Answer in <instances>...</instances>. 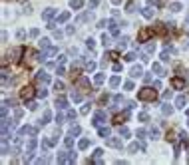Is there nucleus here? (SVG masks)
I'll return each instance as SVG.
<instances>
[{
	"label": "nucleus",
	"instance_id": "de8ad7c7",
	"mask_svg": "<svg viewBox=\"0 0 189 165\" xmlns=\"http://www.w3.org/2000/svg\"><path fill=\"white\" fill-rule=\"evenodd\" d=\"M108 24H110L108 20H100V22H98V28H105V26H108Z\"/></svg>",
	"mask_w": 189,
	"mask_h": 165
},
{
	"label": "nucleus",
	"instance_id": "864d4df0",
	"mask_svg": "<svg viewBox=\"0 0 189 165\" xmlns=\"http://www.w3.org/2000/svg\"><path fill=\"white\" fill-rule=\"evenodd\" d=\"M100 4V0H90V8H96Z\"/></svg>",
	"mask_w": 189,
	"mask_h": 165
},
{
	"label": "nucleus",
	"instance_id": "58836bf2",
	"mask_svg": "<svg viewBox=\"0 0 189 165\" xmlns=\"http://www.w3.org/2000/svg\"><path fill=\"white\" fill-rule=\"evenodd\" d=\"M54 90H56V92H62V90H64V84H62V82H56V84H54Z\"/></svg>",
	"mask_w": 189,
	"mask_h": 165
},
{
	"label": "nucleus",
	"instance_id": "2eb2a0df",
	"mask_svg": "<svg viewBox=\"0 0 189 165\" xmlns=\"http://www.w3.org/2000/svg\"><path fill=\"white\" fill-rule=\"evenodd\" d=\"M127 44H130V38L124 36V38H119V42H117V48H119V50H124V48H127Z\"/></svg>",
	"mask_w": 189,
	"mask_h": 165
},
{
	"label": "nucleus",
	"instance_id": "49530a36",
	"mask_svg": "<svg viewBox=\"0 0 189 165\" xmlns=\"http://www.w3.org/2000/svg\"><path fill=\"white\" fill-rule=\"evenodd\" d=\"M86 46H88V48H90V50H94V46H96V42H94V40H88V42H86Z\"/></svg>",
	"mask_w": 189,
	"mask_h": 165
},
{
	"label": "nucleus",
	"instance_id": "c756f323",
	"mask_svg": "<svg viewBox=\"0 0 189 165\" xmlns=\"http://www.w3.org/2000/svg\"><path fill=\"white\" fill-rule=\"evenodd\" d=\"M119 135H122V137H130V129H127L125 126H122L119 127Z\"/></svg>",
	"mask_w": 189,
	"mask_h": 165
},
{
	"label": "nucleus",
	"instance_id": "412c9836",
	"mask_svg": "<svg viewBox=\"0 0 189 165\" xmlns=\"http://www.w3.org/2000/svg\"><path fill=\"white\" fill-rule=\"evenodd\" d=\"M38 46H40V50H48V48H50V40H48V38H42Z\"/></svg>",
	"mask_w": 189,
	"mask_h": 165
},
{
	"label": "nucleus",
	"instance_id": "3c124183",
	"mask_svg": "<svg viewBox=\"0 0 189 165\" xmlns=\"http://www.w3.org/2000/svg\"><path fill=\"white\" fill-rule=\"evenodd\" d=\"M22 113H24V112H22V110H20V107H18V110L14 112V118H16V119H18V118H22Z\"/></svg>",
	"mask_w": 189,
	"mask_h": 165
},
{
	"label": "nucleus",
	"instance_id": "79ce46f5",
	"mask_svg": "<svg viewBox=\"0 0 189 165\" xmlns=\"http://www.w3.org/2000/svg\"><path fill=\"white\" fill-rule=\"evenodd\" d=\"M133 60H136V52H130L125 56V62H133Z\"/></svg>",
	"mask_w": 189,
	"mask_h": 165
},
{
	"label": "nucleus",
	"instance_id": "dca6fc26",
	"mask_svg": "<svg viewBox=\"0 0 189 165\" xmlns=\"http://www.w3.org/2000/svg\"><path fill=\"white\" fill-rule=\"evenodd\" d=\"M102 149H96V151H94V157H92V161H94V163H102Z\"/></svg>",
	"mask_w": 189,
	"mask_h": 165
},
{
	"label": "nucleus",
	"instance_id": "c03bdc74",
	"mask_svg": "<svg viewBox=\"0 0 189 165\" xmlns=\"http://www.w3.org/2000/svg\"><path fill=\"white\" fill-rule=\"evenodd\" d=\"M86 68H88V70H96V62H86Z\"/></svg>",
	"mask_w": 189,
	"mask_h": 165
},
{
	"label": "nucleus",
	"instance_id": "09e8293b",
	"mask_svg": "<svg viewBox=\"0 0 189 165\" xmlns=\"http://www.w3.org/2000/svg\"><path fill=\"white\" fill-rule=\"evenodd\" d=\"M38 34H40V30H38V28H32V30H30V36H32V38H36Z\"/></svg>",
	"mask_w": 189,
	"mask_h": 165
},
{
	"label": "nucleus",
	"instance_id": "052dcab7",
	"mask_svg": "<svg viewBox=\"0 0 189 165\" xmlns=\"http://www.w3.org/2000/svg\"><path fill=\"white\" fill-rule=\"evenodd\" d=\"M88 112H90V104H88V106H84V107H82V113H84V115H86V113H88Z\"/></svg>",
	"mask_w": 189,
	"mask_h": 165
},
{
	"label": "nucleus",
	"instance_id": "f257e3e1",
	"mask_svg": "<svg viewBox=\"0 0 189 165\" xmlns=\"http://www.w3.org/2000/svg\"><path fill=\"white\" fill-rule=\"evenodd\" d=\"M137 98L144 99V101H153V99L157 98V92H155V90H151V88H144V90H139Z\"/></svg>",
	"mask_w": 189,
	"mask_h": 165
},
{
	"label": "nucleus",
	"instance_id": "20e7f679",
	"mask_svg": "<svg viewBox=\"0 0 189 165\" xmlns=\"http://www.w3.org/2000/svg\"><path fill=\"white\" fill-rule=\"evenodd\" d=\"M36 82H38V84H48V82H50V74H46L44 70L38 72L36 74Z\"/></svg>",
	"mask_w": 189,
	"mask_h": 165
},
{
	"label": "nucleus",
	"instance_id": "e2e57ef3",
	"mask_svg": "<svg viewBox=\"0 0 189 165\" xmlns=\"http://www.w3.org/2000/svg\"><path fill=\"white\" fill-rule=\"evenodd\" d=\"M125 90H133V84L131 82H125Z\"/></svg>",
	"mask_w": 189,
	"mask_h": 165
},
{
	"label": "nucleus",
	"instance_id": "f8f14e48",
	"mask_svg": "<svg viewBox=\"0 0 189 165\" xmlns=\"http://www.w3.org/2000/svg\"><path fill=\"white\" fill-rule=\"evenodd\" d=\"M50 119H52V112H50V110H46V112L42 113V119H40V123H42V126H46V123H48Z\"/></svg>",
	"mask_w": 189,
	"mask_h": 165
},
{
	"label": "nucleus",
	"instance_id": "6ab92c4d",
	"mask_svg": "<svg viewBox=\"0 0 189 165\" xmlns=\"http://www.w3.org/2000/svg\"><path fill=\"white\" fill-rule=\"evenodd\" d=\"M153 12H155V10H153L151 6H145V8H144V16H145L147 20H149V18H153Z\"/></svg>",
	"mask_w": 189,
	"mask_h": 165
},
{
	"label": "nucleus",
	"instance_id": "2f4dec72",
	"mask_svg": "<svg viewBox=\"0 0 189 165\" xmlns=\"http://www.w3.org/2000/svg\"><path fill=\"white\" fill-rule=\"evenodd\" d=\"M119 82H122V80L117 78V76H114V78L110 80V86H111V88H117V86H119Z\"/></svg>",
	"mask_w": 189,
	"mask_h": 165
},
{
	"label": "nucleus",
	"instance_id": "c9c22d12",
	"mask_svg": "<svg viewBox=\"0 0 189 165\" xmlns=\"http://www.w3.org/2000/svg\"><path fill=\"white\" fill-rule=\"evenodd\" d=\"M136 2H130V4H127V6H125V10H127V12H136Z\"/></svg>",
	"mask_w": 189,
	"mask_h": 165
},
{
	"label": "nucleus",
	"instance_id": "393cba45",
	"mask_svg": "<svg viewBox=\"0 0 189 165\" xmlns=\"http://www.w3.org/2000/svg\"><path fill=\"white\" fill-rule=\"evenodd\" d=\"M64 143H66V147H72L74 145V135H72V133H68V137L64 139Z\"/></svg>",
	"mask_w": 189,
	"mask_h": 165
},
{
	"label": "nucleus",
	"instance_id": "aec40b11",
	"mask_svg": "<svg viewBox=\"0 0 189 165\" xmlns=\"http://www.w3.org/2000/svg\"><path fill=\"white\" fill-rule=\"evenodd\" d=\"M151 70H153V72L157 74V76H165V74H163V68H161V64H153V66H151Z\"/></svg>",
	"mask_w": 189,
	"mask_h": 165
},
{
	"label": "nucleus",
	"instance_id": "72a5a7b5",
	"mask_svg": "<svg viewBox=\"0 0 189 165\" xmlns=\"http://www.w3.org/2000/svg\"><path fill=\"white\" fill-rule=\"evenodd\" d=\"M68 18H70V12H62V14L58 16V22H66Z\"/></svg>",
	"mask_w": 189,
	"mask_h": 165
},
{
	"label": "nucleus",
	"instance_id": "a18cd8bd",
	"mask_svg": "<svg viewBox=\"0 0 189 165\" xmlns=\"http://www.w3.org/2000/svg\"><path fill=\"white\" fill-rule=\"evenodd\" d=\"M147 119H149V115H147L145 112H141V113H139V121H147Z\"/></svg>",
	"mask_w": 189,
	"mask_h": 165
},
{
	"label": "nucleus",
	"instance_id": "e433bc0d",
	"mask_svg": "<svg viewBox=\"0 0 189 165\" xmlns=\"http://www.w3.org/2000/svg\"><path fill=\"white\" fill-rule=\"evenodd\" d=\"M169 8L173 10V12H179V10H181V4H177V2H173V4H169Z\"/></svg>",
	"mask_w": 189,
	"mask_h": 165
},
{
	"label": "nucleus",
	"instance_id": "1a4fd4ad",
	"mask_svg": "<svg viewBox=\"0 0 189 165\" xmlns=\"http://www.w3.org/2000/svg\"><path fill=\"white\" fill-rule=\"evenodd\" d=\"M36 145H38V139H36V137H32V139H30V141L26 143V153H32Z\"/></svg>",
	"mask_w": 189,
	"mask_h": 165
},
{
	"label": "nucleus",
	"instance_id": "680f3d73",
	"mask_svg": "<svg viewBox=\"0 0 189 165\" xmlns=\"http://www.w3.org/2000/svg\"><path fill=\"white\" fill-rule=\"evenodd\" d=\"M114 70L116 72H122V64H114Z\"/></svg>",
	"mask_w": 189,
	"mask_h": 165
},
{
	"label": "nucleus",
	"instance_id": "39448f33",
	"mask_svg": "<svg viewBox=\"0 0 189 165\" xmlns=\"http://www.w3.org/2000/svg\"><path fill=\"white\" fill-rule=\"evenodd\" d=\"M110 147H116V149H119L122 147V135L119 137H108V141H105Z\"/></svg>",
	"mask_w": 189,
	"mask_h": 165
},
{
	"label": "nucleus",
	"instance_id": "4be33fe9",
	"mask_svg": "<svg viewBox=\"0 0 189 165\" xmlns=\"http://www.w3.org/2000/svg\"><path fill=\"white\" fill-rule=\"evenodd\" d=\"M169 54H171V48L167 46V48L161 52V60H163V62H169Z\"/></svg>",
	"mask_w": 189,
	"mask_h": 165
},
{
	"label": "nucleus",
	"instance_id": "13d9d810",
	"mask_svg": "<svg viewBox=\"0 0 189 165\" xmlns=\"http://www.w3.org/2000/svg\"><path fill=\"white\" fill-rule=\"evenodd\" d=\"M56 121H58V123H62V121H64V115H62V112L58 113V118H56Z\"/></svg>",
	"mask_w": 189,
	"mask_h": 165
},
{
	"label": "nucleus",
	"instance_id": "6e6d98bb",
	"mask_svg": "<svg viewBox=\"0 0 189 165\" xmlns=\"http://www.w3.org/2000/svg\"><path fill=\"white\" fill-rule=\"evenodd\" d=\"M155 32H163V24H161V22L155 24Z\"/></svg>",
	"mask_w": 189,
	"mask_h": 165
},
{
	"label": "nucleus",
	"instance_id": "423d86ee",
	"mask_svg": "<svg viewBox=\"0 0 189 165\" xmlns=\"http://www.w3.org/2000/svg\"><path fill=\"white\" fill-rule=\"evenodd\" d=\"M127 149H130V153H136L137 149H145V143L144 141H133V143H130Z\"/></svg>",
	"mask_w": 189,
	"mask_h": 165
},
{
	"label": "nucleus",
	"instance_id": "0e129e2a",
	"mask_svg": "<svg viewBox=\"0 0 189 165\" xmlns=\"http://www.w3.org/2000/svg\"><path fill=\"white\" fill-rule=\"evenodd\" d=\"M64 74H66V70H64L62 66H60V68H58V76H64Z\"/></svg>",
	"mask_w": 189,
	"mask_h": 165
},
{
	"label": "nucleus",
	"instance_id": "cd10ccee",
	"mask_svg": "<svg viewBox=\"0 0 189 165\" xmlns=\"http://www.w3.org/2000/svg\"><path fill=\"white\" fill-rule=\"evenodd\" d=\"M80 131H82V127H80V126H72L68 133H72V135H80Z\"/></svg>",
	"mask_w": 189,
	"mask_h": 165
},
{
	"label": "nucleus",
	"instance_id": "8fccbe9b",
	"mask_svg": "<svg viewBox=\"0 0 189 165\" xmlns=\"http://www.w3.org/2000/svg\"><path fill=\"white\" fill-rule=\"evenodd\" d=\"M114 101H116V104H124V98H122V96H114Z\"/></svg>",
	"mask_w": 189,
	"mask_h": 165
},
{
	"label": "nucleus",
	"instance_id": "c85d7f7f",
	"mask_svg": "<svg viewBox=\"0 0 189 165\" xmlns=\"http://www.w3.org/2000/svg\"><path fill=\"white\" fill-rule=\"evenodd\" d=\"M70 6L78 10V8H82V6H84V2H82V0H72V2H70Z\"/></svg>",
	"mask_w": 189,
	"mask_h": 165
},
{
	"label": "nucleus",
	"instance_id": "ddd939ff",
	"mask_svg": "<svg viewBox=\"0 0 189 165\" xmlns=\"http://www.w3.org/2000/svg\"><path fill=\"white\" fill-rule=\"evenodd\" d=\"M54 14H56V10H54V8H48V10H44V12H42V18H44V20H52Z\"/></svg>",
	"mask_w": 189,
	"mask_h": 165
},
{
	"label": "nucleus",
	"instance_id": "7c9ffc66",
	"mask_svg": "<svg viewBox=\"0 0 189 165\" xmlns=\"http://www.w3.org/2000/svg\"><path fill=\"white\" fill-rule=\"evenodd\" d=\"M88 145H90V139H80V143H78V147H80V149H86V147H88Z\"/></svg>",
	"mask_w": 189,
	"mask_h": 165
},
{
	"label": "nucleus",
	"instance_id": "f704fd0d",
	"mask_svg": "<svg viewBox=\"0 0 189 165\" xmlns=\"http://www.w3.org/2000/svg\"><path fill=\"white\" fill-rule=\"evenodd\" d=\"M14 60H16V62H18V60H20V56H22V48H16V50H14Z\"/></svg>",
	"mask_w": 189,
	"mask_h": 165
},
{
	"label": "nucleus",
	"instance_id": "774afa93",
	"mask_svg": "<svg viewBox=\"0 0 189 165\" xmlns=\"http://www.w3.org/2000/svg\"><path fill=\"white\" fill-rule=\"evenodd\" d=\"M187 115H189V110H187Z\"/></svg>",
	"mask_w": 189,
	"mask_h": 165
},
{
	"label": "nucleus",
	"instance_id": "9b49d317",
	"mask_svg": "<svg viewBox=\"0 0 189 165\" xmlns=\"http://www.w3.org/2000/svg\"><path fill=\"white\" fill-rule=\"evenodd\" d=\"M141 74H144V68L139 66V64H137V66H133V68H131V78H139Z\"/></svg>",
	"mask_w": 189,
	"mask_h": 165
},
{
	"label": "nucleus",
	"instance_id": "ea45409f",
	"mask_svg": "<svg viewBox=\"0 0 189 165\" xmlns=\"http://www.w3.org/2000/svg\"><path fill=\"white\" fill-rule=\"evenodd\" d=\"M102 44H104L105 48L110 46V36H105V34H104V36H102Z\"/></svg>",
	"mask_w": 189,
	"mask_h": 165
},
{
	"label": "nucleus",
	"instance_id": "6e6552de",
	"mask_svg": "<svg viewBox=\"0 0 189 165\" xmlns=\"http://www.w3.org/2000/svg\"><path fill=\"white\" fill-rule=\"evenodd\" d=\"M20 96H22L24 99H30V98L34 96V88H32V86H26L24 90H22V93H20Z\"/></svg>",
	"mask_w": 189,
	"mask_h": 165
},
{
	"label": "nucleus",
	"instance_id": "f03ea898",
	"mask_svg": "<svg viewBox=\"0 0 189 165\" xmlns=\"http://www.w3.org/2000/svg\"><path fill=\"white\" fill-rule=\"evenodd\" d=\"M18 133L22 135V137H24V135H34V133H36V127H32V126H22V127L18 129Z\"/></svg>",
	"mask_w": 189,
	"mask_h": 165
},
{
	"label": "nucleus",
	"instance_id": "37998d69",
	"mask_svg": "<svg viewBox=\"0 0 189 165\" xmlns=\"http://www.w3.org/2000/svg\"><path fill=\"white\" fill-rule=\"evenodd\" d=\"M46 96H48V90L40 88V90H38V98H46Z\"/></svg>",
	"mask_w": 189,
	"mask_h": 165
},
{
	"label": "nucleus",
	"instance_id": "5fc2aeb1",
	"mask_svg": "<svg viewBox=\"0 0 189 165\" xmlns=\"http://www.w3.org/2000/svg\"><path fill=\"white\" fill-rule=\"evenodd\" d=\"M144 82H145V84H151V76H149V74H145V76H144Z\"/></svg>",
	"mask_w": 189,
	"mask_h": 165
},
{
	"label": "nucleus",
	"instance_id": "5701e85b",
	"mask_svg": "<svg viewBox=\"0 0 189 165\" xmlns=\"http://www.w3.org/2000/svg\"><path fill=\"white\" fill-rule=\"evenodd\" d=\"M94 84H96V86H102V84H104V74H96V78H94Z\"/></svg>",
	"mask_w": 189,
	"mask_h": 165
},
{
	"label": "nucleus",
	"instance_id": "473e14b6",
	"mask_svg": "<svg viewBox=\"0 0 189 165\" xmlns=\"http://www.w3.org/2000/svg\"><path fill=\"white\" fill-rule=\"evenodd\" d=\"M66 118H68V121H74V119H76V112L68 110V112H66Z\"/></svg>",
	"mask_w": 189,
	"mask_h": 165
},
{
	"label": "nucleus",
	"instance_id": "bb28decb",
	"mask_svg": "<svg viewBox=\"0 0 189 165\" xmlns=\"http://www.w3.org/2000/svg\"><path fill=\"white\" fill-rule=\"evenodd\" d=\"M110 30H111V34H114V36H117V34H119V28H117L116 22H110Z\"/></svg>",
	"mask_w": 189,
	"mask_h": 165
},
{
	"label": "nucleus",
	"instance_id": "a19ab883",
	"mask_svg": "<svg viewBox=\"0 0 189 165\" xmlns=\"http://www.w3.org/2000/svg\"><path fill=\"white\" fill-rule=\"evenodd\" d=\"M74 161H76V153L68 151V163H74Z\"/></svg>",
	"mask_w": 189,
	"mask_h": 165
},
{
	"label": "nucleus",
	"instance_id": "a211bd4d",
	"mask_svg": "<svg viewBox=\"0 0 189 165\" xmlns=\"http://www.w3.org/2000/svg\"><path fill=\"white\" fill-rule=\"evenodd\" d=\"M76 86L82 88V92H88V90H86V88H88V80H86V78H80L78 82H76Z\"/></svg>",
	"mask_w": 189,
	"mask_h": 165
},
{
	"label": "nucleus",
	"instance_id": "b1692460",
	"mask_svg": "<svg viewBox=\"0 0 189 165\" xmlns=\"http://www.w3.org/2000/svg\"><path fill=\"white\" fill-rule=\"evenodd\" d=\"M98 133H100V135H102L104 139H105V137H110V127H100V131H98Z\"/></svg>",
	"mask_w": 189,
	"mask_h": 165
},
{
	"label": "nucleus",
	"instance_id": "bf43d9fd",
	"mask_svg": "<svg viewBox=\"0 0 189 165\" xmlns=\"http://www.w3.org/2000/svg\"><path fill=\"white\" fill-rule=\"evenodd\" d=\"M64 62H66V56H58V64H60V66H62Z\"/></svg>",
	"mask_w": 189,
	"mask_h": 165
},
{
	"label": "nucleus",
	"instance_id": "69168bd1",
	"mask_svg": "<svg viewBox=\"0 0 189 165\" xmlns=\"http://www.w3.org/2000/svg\"><path fill=\"white\" fill-rule=\"evenodd\" d=\"M165 2H167V0H157V4H165Z\"/></svg>",
	"mask_w": 189,
	"mask_h": 165
},
{
	"label": "nucleus",
	"instance_id": "a878e982",
	"mask_svg": "<svg viewBox=\"0 0 189 165\" xmlns=\"http://www.w3.org/2000/svg\"><path fill=\"white\" fill-rule=\"evenodd\" d=\"M161 112H163V115H171V113H173V107H171V106H167V104H165V106L161 107Z\"/></svg>",
	"mask_w": 189,
	"mask_h": 165
},
{
	"label": "nucleus",
	"instance_id": "0eeeda50",
	"mask_svg": "<svg viewBox=\"0 0 189 165\" xmlns=\"http://www.w3.org/2000/svg\"><path fill=\"white\" fill-rule=\"evenodd\" d=\"M185 106H187V96H183V93H181V96H177V98H175V107L181 110V107H185Z\"/></svg>",
	"mask_w": 189,
	"mask_h": 165
},
{
	"label": "nucleus",
	"instance_id": "4c0bfd02",
	"mask_svg": "<svg viewBox=\"0 0 189 165\" xmlns=\"http://www.w3.org/2000/svg\"><path fill=\"white\" fill-rule=\"evenodd\" d=\"M149 133H151V137L155 139V137H159V129H157V127H151L149 129Z\"/></svg>",
	"mask_w": 189,
	"mask_h": 165
},
{
	"label": "nucleus",
	"instance_id": "4d7b16f0",
	"mask_svg": "<svg viewBox=\"0 0 189 165\" xmlns=\"http://www.w3.org/2000/svg\"><path fill=\"white\" fill-rule=\"evenodd\" d=\"M108 58H110V60H116V58H117V52H110V54H108Z\"/></svg>",
	"mask_w": 189,
	"mask_h": 165
},
{
	"label": "nucleus",
	"instance_id": "7ed1b4c3",
	"mask_svg": "<svg viewBox=\"0 0 189 165\" xmlns=\"http://www.w3.org/2000/svg\"><path fill=\"white\" fill-rule=\"evenodd\" d=\"M104 119H105V112H104V110H100V112L94 115V121H92V123H94V126H102Z\"/></svg>",
	"mask_w": 189,
	"mask_h": 165
},
{
	"label": "nucleus",
	"instance_id": "603ef678",
	"mask_svg": "<svg viewBox=\"0 0 189 165\" xmlns=\"http://www.w3.org/2000/svg\"><path fill=\"white\" fill-rule=\"evenodd\" d=\"M36 107H38V106H36V101H28V110H36Z\"/></svg>",
	"mask_w": 189,
	"mask_h": 165
},
{
	"label": "nucleus",
	"instance_id": "4468645a",
	"mask_svg": "<svg viewBox=\"0 0 189 165\" xmlns=\"http://www.w3.org/2000/svg\"><path fill=\"white\" fill-rule=\"evenodd\" d=\"M171 84H173V88H175V90H183V88H185V82H183L181 78H173V82H171Z\"/></svg>",
	"mask_w": 189,
	"mask_h": 165
},
{
	"label": "nucleus",
	"instance_id": "f3484780",
	"mask_svg": "<svg viewBox=\"0 0 189 165\" xmlns=\"http://www.w3.org/2000/svg\"><path fill=\"white\" fill-rule=\"evenodd\" d=\"M149 34H151V30H141L139 32V42H147L149 40Z\"/></svg>",
	"mask_w": 189,
	"mask_h": 165
},
{
	"label": "nucleus",
	"instance_id": "338daca9",
	"mask_svg": "<svg viewBox=\"0 0 189 165\" xmlns=\"http://www.w3.org/2000/svg\"><path fill=\"white\" fill-rule=\"evenodd\" d=\"M111 2H114V4H119V2H122V0H111Z\"/></svg>",
	"mask_w": 189,
	"mask_h": 165
},
{
	"label": "nucleus",
	"instance_id": "9d476101",
	"mask_svg": "<svg viewBox=\"0 0 189 165\" xmlns=\"http://www.w3.org/2000/svg\"><path fill=\"white\" fill-rule=\"evenodd\" d=\"M56 107H58V110H66V107H68L66 98H62V96H60V98H56Z\"/></svg>",
	"mask_w": 189,
	"mask_h": 165
}]
</instances>
